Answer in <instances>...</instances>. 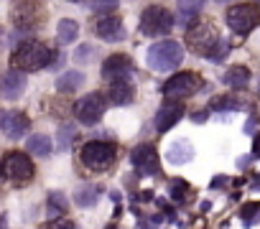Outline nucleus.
I'll use <instances>...</instances> for the list:
<instances>
[{
  "instance_id": "obj_5",
  "label": "nucleus",
  "mask_w": 260,
  "mask_h": 229,
  "mask_svg": "<svg viewBox=\"0 0 260 229\" xmlns=\"http://www.w3.org/2000/svg\"><path fill=\"white\" fill-rule=\"evenodd\" d=\"M171 28H174V16L166 8L151 6V8L143 11V16H141V31L146 36H166Z\"/></svg>"
},
{
  "instance_id": "obj_16",
  "label": "nucleus",
  "mask_w": 260,
  "mask_h": 229,
  "mask_svg": "<svg viewBox=\"0 0 260 229\" xmlns=\"http://www.w3.org/2000/svg\"><path fill=\"white\" fill-rule=\"evenodd\" d=\"M0 87H3V94L8 97V99H16V97H21L23 94V89H26V77L16 69V71H8L6 77H3V82H0Z\"/></svg>"
},
{
  "instance_id": "obj_1",
  "label": "nucleus",
  "mask_w": 260,
  "mask_h": 229,
  "mask_svg": "<svg viewBox=\"0 0 260 229\" xmlns=\"http://www.w3.org/2000/svg\"><path fill=\"white\" fill-rule=\"evenodd\" d=\"M13 66L18 71H39L51 66V51L49 46L39 44V41H26L13 51Z\"/></svg>"
},
{
  "instance_id": "obj_12",
  "label": "nucleus",
  "mask_w": 260,
  "mask_h": 229,
  "mask_svg": "<svg viewBox=\"0 0 260 229\" xmlns=\"http://www.w3.org/2000/svg\"><path fill=\"white\" fill-rule=\"evenodd\" d=\"M130 59L125 54H112L105 64H102V77L107 82H117V79H125V74L130 71Z\"/></svg>"
},
{
  "instance_id": "obj_27",
  "label": "nucleus",
  "mask_w": 260,
  "mask_h": 229,
  "mask_svg": "<svg viewBox=\"0 0 260 229\" xmlns=\"http://www.w3.org/2000/svg\"><path fill=\"white\" fill-rule=\"evenodd\" d=\"M171 194H174V199H184V196L189 194V183H186V181H179V178H176V181L171 183Z\"/></svg>"
},
{
  "instance_id": "obj_34",
  "label": "nucleus",
  "mask_w": 260,
  "mask_h": 229,
  "mask_svg": "<svg viewBox=\"0 0 260 229\" xmlns=\"http://www.w3.org/2000/svg\"><path fill=\"white\" fill-rule=\"evenodd\" d=\"M72 3H79V0H72Z\"/></svg>"
},
{
  "instance_id": "obj_29",
  "label": "nucleus",
  "mask_w": 260,
  "mask_h": 229,
  "mask_svg": "<svg viewBox=\"0 0 260 229\" xmlns=\"http://www.w3.org/2000/svg\"><path fill=\"white\" fill-rule=\"evenodd\" d=\"M49 229H77V226H74L69 219H59V221H51Z\"/></svg>"
},
{
  "instance_id": "obj_13",
  "label": "nucleus",
  "mask_w": 260,
  "mask_h": 229,
  "mask_svg": "<svg viewBox=\"0 0 260 229\" xmlns=\"http://www.w3.org/2000/svg\"><path fill=\"white\" fill-rule=\"evenodd\" d=\"M94 31H97V36H100L102 41H107V44L120 41L122 33H125V28H122V23H120L117 16H105V18H100L97 26H94Z\"/></svg>"
},
{
  "instance_id": "obj_3",
  "label": "nucleus",
  "mask_w": 260,
  "mask_h": 229,
  "mask_svg": "<svg viewBox=\"0 0 260 229\" xmlns=\"http://www.w3.org/2000/svg\"><path fill=\"white\" fill-rule=\"evenodd\" d=\"M115 156H117V148L110 140H89L82 148V163L89 171H105V168H110L112 161H115Z\"/></svg>"
},
{
  "instance_id": "obj_14",
  "label": "nucleus",
  "mask_w": 260,
  "mask_h": 229,
  "mask_svg": "<svg viewBox=\"0 0 260 229\" xmlns=\"http://www.w3.org/2000/svg\"><path fill=\"white\" fill-rule=\"evenodd\" d=\"M28 118L23 112H11L8 118H6V125H3V130H6V135L11 138V140H18V138H23L26 133H28Z\"/></svg>"
},
{
  "instance_id": "obj_15",
  "label": "nucleus",
  "mask_w": 260,
  "mask_h": 229,
  "mask_svg": "<svg viewBox=\"0 0 260 229\" xmlns=\"http://www.w3.org/2000/svg\"><path fill=\"white\" fill-rule=\"evenodd\" d=\"M166 158H169V163H174V166H184V163H189V161L194 158V145H191L189 140H176V143H171V148L166 150Z\"/></svg>"
},
{
  "instance_id": "obj_28",
  "label": "nucleus",
  "mask_w": 260,
  "mask_h": 229,
  "mask_svg": "<svg viewBox=\"0 0 260 229\" xmlns=\"http://www.w3.org/2000/svg\"><path fill=\"white\" fill-rule=\"evenodd\" d=\"M214 102H217L214 107H230V109H240L237 99H232V97H222V99H214Z\"/></svg>"
},
{
  "instance_id": "obj_23",
  "label": "nucleus",
  "mask_w": 260,
  "mask_h": 229,
  "mask_svg": "<svg viewBox=\"0 0 260 229\" xmlns=\"http://www.w3.org/2000/svg\"><path fill=\"white\" fill-rule=\"evenodd\" d=\"M74 199H77V204L79 206H94L97 204V199H100V188L97 186H79L77 188V194H74Z\"/></svg>"
},
{
  "instance_id": "obj_18",
  "label": "nucleus",
  "mask_w": 260,
  "mask_h": 229,
  "mask_svg": "<svg viewBox=\"0 0 260 229\" xmlns=\"http://www.w3.org/2000/svg\"><path fill=\"white\" fill-rule=\"evenodd\" d=\"M250 82V69L247 66H230L224 71V84L232 89H245Z\"/></svg>"
},
{
  "instance_id": "obj_2",
  "label": "nucleus",
  "mask_w": 260,
  "mask_h": 229,
  "mask_svg": "<svg viewBox=\"0 0 260 229\" xmlns=\"http://www.w3.org/2000/svg\"><path fill=\"white\" fill-rule=\"evenodd\" d=\"M184 49L179 41H158L148 49V66L153 71H171L181 64Z\"/></svg>"
},
{
  "instance_id": "obj_9",
  "label": "nucleus",
  "mask_w": 260,
  "mask_h": 229,
  "mask_svg": "<svg viewBox=\"0 0 260 229\" xmlns=\"http://www.w3.org/2000/svg\"><path fill=\"white\" fill-rule=\"evenodd\" d=\"M0 166H3V176L6 178H11V181H28L31 176H34V163H31V158L26 156V153H18V150H13V153H8L3 161H0Z\"/></svg>"
},
{
  "instance_id": "obj_4",
  "label": "nucleus",
  "mask_w": 260,
  "mask_h": 229,
  "mask_svg": "<svg viewBox=\"0 0 260 229\" xmlns=\"http://www.w3.org/2000/svg\"><path fill=\"white\" fill-rule=\"evenodd\" d=\"M186 41H189V46H191V51L194 54H199V56H212V51L217 49V44L222 41L219 36H217V28L209 23V21H199L197 26H189V33H186Z\"/></svg>"
},
{
  "instance_id": "obj_10",
  "label": "nucleus",
  "mask_w": 260,
  "mask_h": 229,
  "mask_svg": "<svg viewBox=\"0 0 260 229\" xmlns=\"http://www.w3.org/2000/svg\"><path fill=\"white\" fill-rule=\"evenodd\" d=\"M130 163H133V168L141 176H153L161 168L158 153H156V148L151 143H141L138 148H133V153H130Z\"/></svg>"
},
{
  "instance_id": "obj_6",
  "label": "nucleus",
  "mask_w": 260,
  "mask_h": 229,
  "mask_svg": "<svg viewBox=\"0 0 260 229\" xmlns=\"http://www.w3.org/2000/svg\"><path fill=\"white\" fill-rule=\"evenodd\" d=\"M202 87V77L194 74V71H181V74H174L166 84H164V97L166 99H184V97H191L197 94Z\"/></svg>"
},
{
  "instance_id": "obj_21",
  "label": "nucleus",
  "mask_w": 260,
  "mask_h": 229,
  "mask_svg": "<svg viewBox=\"0 0 260 229\" xmlns=\"http://www.w3.org/2000/svg\"><path fill=\"white\" fill-rule=\"evenodd\" d=\"M84 84V74L82 71H67V74H61L59 79H56V89L59 92H74V89H79Z\"/></svg>"
},
{
  "instance_id": "obj_33",
  "label": "nucleus",
  "mask_w": 260,
  "mask_h": 229,
  "mask_svg": "<svg viewBox=\"0 0 260 229\" xmlns=\"http://www.w3.org/2000/svg\"><path fill=\"white\" fill-rule=\"evenodd\" d=\"M0 39H3V28H0Z\"/></svg>"
},
{
  "instance_id": "obj_30",
  "label": "nucleus",
  "mask_w": 260,
  "mask_h": 229,
  "mask_svg": "<svg viewBox=\"0 0 260 229\" xmlns=\"http://www.w3.org/2000/svg\"><path fill=\"white\" fill-rule=\"evenodd\" d=\"M161 219L158 216H151V219H143L141 224H138V229H156V224H158Z\"/></svg>"
},
{
  "instance_id": "obj_35",
  "label": "nucleus",
  "mask_w": 260,
  "mask_h": 229,
  "mask_svg": "<svg viewBox=\"0 0 260 229\" xmlns=\"http://www.w3.org/2000/svg\"><path fill=\"white\" fill-rule=\"evenodd\" d=\"M0 171H3V166H0Z\"/></svg>"
},
{
  "instance_id": "obj_31",
  "label": "nucleus",
  "mask_w": 260,
  "mask_h": 229,
  "mask_svg": "<svg viewBox=\"0 0 260 229\" xmlns=\"http://www.w3.org/2000/svg\"><path fill=\"white\" fill-rule=\"evenodd\" d=\"M204 118H207V112H197V114H194V123H202Z\"/></svg>"
},
{
  "instance_id": "obj_24",
  "label": "nucleus",
  "mask_w": 260,
  "mask_h": 229,
  "mask_svg": "<svg viewBox=\"0 0 260 229\" xmlns=\"http://www.w3.org/2000/svg\"><path fill=\"white\" fill-rule=\"evenodd\" d=\"M67 211V196L64 194H49V216L51 219H56L59 214H64Z\"/></svg>"
},
{
  "instance_id": "obj_25",
  "label": "nucleus",
  "mask_w": 260,
  "mask_h": 229,
  "mask_svg": "<svg viewBox=\"0 0 260 229\" xmlns=\"http://www.w3.org/2000/svg\"><path fill=\"white\" fill-rule=\"evenodd\" d=\"M257 216H260V206H257V204H245L242 211H240V219H242L245 226H252Z\"/></svg>"
},
{
  "instance_id": "obj_11",
  "label": "nucleus",
  "mask_w": 260,
  "mask_h": 229,
  "mask_svg": "<svg viewBox=\"0 0 260 229\" xmlns=\"http://www.w3.org/2000/svg\"><path fill=\"white\" fill-rule=\"evenodd\" d=\"M181 118H184V102H179V99H166V102L158 107V112H156V130H158V133H169Z\"/></svg>"
},
{
  "instance_id": "obj_7",
  "label": "nucleus",
  "mask_w": 260,
  "mask_h": 229,
  "mask_svg": "<svg viewBox=\"0 0 260 229\" xmlns=\"http://www.w3.org/2000/svg\"><path fill=\"white\" fill-rule=\"evenodd\" d=\"M257 21H260V13H257V6H252V3H240L227 11V26L240 36L250 33L257 26Z\"/></svg>"
},
{
  "instance_id": "obj_8",
  "label": "nucleus",
  "mask_w": 260,
  "mask_h": 229,
  "mask_svg": "<svg viewBox=\"0 0 260 229\" xmlns=\"http://www.w3.org/2000/svg\"><path fill=\"white\" fill-rule=\"evenodd\" d=\"M105 107H107L105 97H102L100 92H92V94H84V97L74 104V114H77V120H79L82 125H97L100 118L105 114Z\"/></svg>"
},
{
  "instance_id": "obj_17",
  "label": "nucleus",
  "mask_w": 260,
  "mask_h": 229,
  "mask_svg": "<svg viewBox=\"0 0 260 229\" xmlns=\"http://www.w3.org/2000/svg\"><path fill=\"white\" fill-rule=\"evenodd\" d=\"M110 99H112L115 104H127V102H133V84H130L127 79L112 82V87H110Z\"/></svg>"
},
{
  "instance_id": "obj_22",
  "label": "nucleus",
  "mask_w": 260,
  "mask_h": 229,
  "mask_svg": "<svg viewBox=\"0 0 260 229\" xmlns=\"http://www.w3.org/2000/svg\"><path fill=\"white\" fill-rule=\"evenodd\" d=\"M51 140L46 138V135H31L28 138V150L34 153V156H39V158H46L49 153H51Z\"/></svg>"
},
{
  "instance_id": "obj_32",
  "label": "nucleus",
  "mask_w": 260,
  "mask_h": 229,
  "mask_svg": "<svg viewBox=\"0 0 260 229\" xmlns=\"http://www.w3.org/2000/svg\"><path fill=\"white\" fill-rule=\"evenodd\" d=\"M6 118H8V114H3V112H0V128L6 125Z\"/></svg>"
},
{
  "instance_id": "obj_19",
  "label": "nucleus",
  "mask_w": 260,
  "mask_h": 229,
  "mask_svg": "<svg viewBox=\"0 0 260 229\" xmlns=\"http://www.w3.org/2000/svg\"><path fill=\"white\" fill-rule=\"evenodd\" d=\"M204 6V0H179V18L184 26H191Z\"/></svg>"
},
{
  "instance_id": "obj_26",
  "label": "nucleus",
  "mask_w": 260,
  "mask_h": 229,
  "mask_svg": "<svg viewBox=\"0 0 260 229\" xmlns=\"http://www.w3.org/2000/svg\"><path fill=\"white\" fill-rule=\"evenodd\" d=\"M74 133H77L74 125H61V128H59V148H61V150H67V148L72 145Z\"/></svg>"
},
{
  "instance_id": "obj_20",
  "label": "nucleus",
  "mask_w": 260,
  "mask_h": 229,
  "mask_svg": "<svg viewBox=\"0 0 260 229\" xmlns=\"http://www.w3.org/2000/svg\"><path fill=\"white\" fill-rule=\"evenodd\" d=\"M77 36H79V26H77V21H72V18L59 21V26H56V41H59L61 46L77 41Z\"/></svg>"
}]
</instances>
